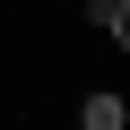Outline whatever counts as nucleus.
Wrapping results in <instances>:
<instances>
[{"instance_id": "f257e3e1", "label": "nucleus", "mask_w": 130, "mask_h": 130, "mask_svg": "<svg viewBox=\"0 0 130 130\" xmlns=\"http://www.w3.org/2000/svg\"><path fill=\"white\" fill-rule=\"evenodd\" d=\"M78 130H130V104H121V95H87Z\"/></svg>"}, {"instance_id": "f03ea898", "label": "nucleus", "mask_w": 130, "mask_h": 130, "mask_svg": "<svg viewBox=\"0 0 130 130\" xmlns=\"http://www.w3.org/2000/svg\"><path fill=\"white\" fill-rule=\"evenodd\" d=\"M104 26H113V43L130 52V0H113V9H104Z\"/></svg>"}, {"instance_id": "7ed1b4c3", "label": "nucleus", "mask_w": 130, "mask_h": 130, "mask_svg": "<svg viewBox=\"0 0 130 130\" xmlns=\"http://www.w3.org/2000/svg\"><path fill=\"white\" fill-rule=\"evenodd\" d=\"M104 9H113V0H95V26H104Z\"/></svg>"}]
</instances>
